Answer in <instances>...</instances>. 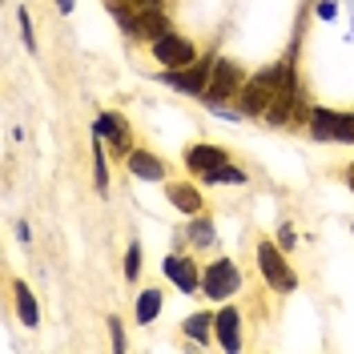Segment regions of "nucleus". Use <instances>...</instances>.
I'll return each instance as SVG.
<instances>
[{
    "label": "nucleus",
    "mask_w": 354,
    "mask_h": 354,
    "mask_svg": "<svg viewBox=\"0 0 354 354\" xmlns=\"http://www.w3.org/2000/svg\"><path fill=\"white\" fill-rule=\"evenodd\" d=\"M290 73H294L290 61H282V65L258 73V77L238 93V97H242V101H238V113H242V117H266L270 105H274V97H278V88H282V81H286Z\"/></svg>",
    "instance_id": "1"
},
{
    "label": "nucleus",
    "mask_w": 354,
    "mask_h": 354,
    "mask_svg": "<svg viewBox=\"0 0 354 354\" xmlns=\"http://www.w3.org/2000/svg\"><path fill=\"white\" fill-rule=\"evenodd\" d=\"M242 85V77H238V65H230V61H214V73H209V88H205V101L209 105H218L225 101L230 93H238Z\"/></svg>",
    "instance_id": "6"
},
{
    "label": "nucleus",
    "mask_w": 354,
    "mask_h": 354,
    "mask_svg": "<svg viewBox=\"0 0 354 354\" xmlns=\"http://www.w3.org/2000/svg\"><path fill=\"white\" fill-rule=\"evenodd\" d=\"M209 326H214V318H209V314H194V318L185 322V334H194L198 342H205V338H209Z\"/></svg>",
    "instance_id": "17"
},
{
    "label": "nucleus",
    "mask_w": 354,
    "mask_h": 354,
    "mask_svg": "<svg viewBox=\"0 0 354 354\" xmlns=\"http://www.w3.org/2000/svg\"><path fill=\"white\" fill-rule=\"evenodd\" d=\"M209 230H214V225H209V221H198V225H194V238H198L201 245L209 242V238H214V234H209Z\"/></svg>",
    "instance_id": "20"
},
{
    "label": "nucleus",
    "mask_w": 354,
    "mask_h": 354,
    "mask_svg": "<svg viewBox=\"0 0 354 354\" xmlns=\"http://www.w3.org/2000/svg\"><path fill=\"white\" fill-rule=\"evenodd\" d=\"M169 198H174V205L181 209V214H198V209H201L198 189H189V185H174V189H169Z\"/></svg>",
    "instance_id": "15"
},
{
    "label": "nucleus",
    "mask_w": 354,
    "mask_h": 354,
    "mask_svg": "<svg viewBox=\"0 0 354 354\" xmlns=\"http://www.w3.org/2000/svg\"><path fill=\"white\" fill-rule=\"evenodd\" d=\"M278 238H282V245H294V234H290V225H282V230H278Z\"/></svg>",
    "instance_id": "24"
},
{
    "label": "nucleus",
    "mask_w": 354,
    "mask_h": 354,
    "mask_svg": "<svg viewBox=\"0 0 354 354\" xmlns=\"http://www.w3.org/2000/svg\"><path fill=\"white\" fill-rule=\"evenodd\" d=\"M185 165H189V169H198V174L205 177V174H214V169L225 165V153L214 149V145H194V149L185 153Z\"/></svg>",
    "instance_id": "9"
},
{
    "label": "nucleus",
    "mask_w": 354,
    "mask_h": 354,
    "mask_svg": "<svg viewBox=\"0 0 354 354\" xmlns=\"http://www.w3.org/2000/svg\"><path fill=\"white\" fill-rule=\"evenodd\" d=\"M137 12H149V8H161V0H129Z\"/></svg>",
    "instance_id": "23"
},
{
    "label": "nucleus",
    "mask_w": 354,
    "mask_h": 354,
    "mask_svg": "<svg viewBox=\"0 0 354 354\" xmlns=\"http://www.w3.org/2000/svg\"><path fill=\"white\" fill-rule=\"evenodd\" d=\"M209 73H214V65H185V68H169L165 81L174 88H181V93H205L209 88Z\"/></svg>",
    "instance_id": "7"
},
{
    "label": "nucleus",
    "mask_w": 354,
    "mask_h": 354,
    "mask_svg": "<svg viewBox=\"0 0 354 354\" xmlns=\"http://www.w3.org/2000/svg\"><path fill=\"white\" fill-rule=\"evenodd\" d=\"M346 185H351V189H354V165H351V169H346Z\"/></svg>",
    "instance_id": "26"
},
{
    "label": "nucleus",
    "mask_w": 354,
    "mask_h": 354,
    "mask_svg": "<svg viewBox=\"0 0 354 354\" xmlns=\"http://www.w3.org/2000/svg\"><path fill=\"white\" fill-rule=\"evenodd\" d=\"M57 4H61V12H73V8H77L73 0H57Z\"/></svg>",
    "instance_id": "25"
},
{
    "label": "nucleus",
    "mask_w": 354,
    "mask_h": 354,
    "mask_svg": "<svg viewBox=\"0 0 354 354\" xmlns=\"http://www.w3.org/2000/svg\"><path fill=\"white\" fill-rule=\"evenodd\" d=\"M17 310H21V322L24 326H37L41 322V310H37V298H32V290L24 286H17Z\"/></svg>",
    "instance_id": "14"
},
{
    "label": "nucleus",
    "mask_w": 354,
    "mask_h": 354,
    "mask_svg": "<svg viewBox=\"0 0 354 354\" xmlns=\"http://www.w3.org/2000/svg\"><path fill=\"white\" fill-rule=\"evenodd\" d=\"M258 266H262L266 282H270L274 290H294L298 286V278H294V270L286 266V258L278 254V245H270V242L258 245Z\"/></svg>",
    "instance_id": "3"
},
{
    "label": "nucleus",
    "mask_w": 354,
    "mask_h": 354,
    "mask_svg": "<svg viewBox=\"0 0 354 354\" xmlns=\"http://www.w3.org/2000/svg\"><path fill=\"white\" fill-rule=\"evenodd\" d=\"M153 53H157V61H161V65H169V68H185V65H194V57H198V53H194V44L181 41V37H174V32L157 37Z\"/></svg>",
    "instance_id": "5"
},
{
    "label": "nucleus",
    "mask_w": 354,
    "mask_h": 354,
    "mask_svg": "<svg viewBox=\"0 0 354 354\" xmlns=\"http://www.w3.org/2000/svg\"><path fill=\"white\" fill-rule=\"evenodd\" d=\"M205 181H245L238 169H230V165H221V169H214V174H205Z\"/></svg>",
    "instance_id": "19"
},
{
    "label": "nucleus",
    "mask_w": 354,
    "mask_h": 354,
    "mask_svg": "<svg viewBox=\"0 0 354 354\" xmlns=\"http://www.w3.org/2000/svg\"><path fill=\"white\" fill-rule=\"evenodd\" d=\"M93 133H97V137H109L117 149H125V145H129V125H125L117 113H101V117H97V125H93Z\"/></svg>",
    "instance_id": "10"
},
{
    "label": "nucleus",
    "mask_w": 354,
    "mask_h": 354,
    "mask_svg": "<svg viewBox=\"0 0 354 354\" xmlns=\"http://www.w3.org/2000/svg\"><path fill=\"white\" fill-rule=\"evenodd\" d=\"M310 129L318 141H354V113H334V109H314Z\"/></svg>",
    "instance_id": "2"
},
{
    "label": "nucleus",
    "mask_w": 354,
    "mask_h": 354,
    "mask_svg": "<svg viewBox=\"0 0 354 354\" xmlns=\"http://www.w3.org/2000/svg\"><path fill=\"white\" fill-rule=\"evenodd\" d=\"M238 282H242V278H238V266L225 262V258H221V262H214L205 274H201V290H205L209 298H225V294H234V290H238Z\"/></svg>",
    "instance_id": "4"
},
{
    "label": "nucleus",
    "mask_w": 354,
    "mask_h": 354,
    "mask_svg": "<svg viewBox=\"0 0 354 354\" xmlns=\"http://www.w3.org/2000/svg\"><path fill=\"white\" fill-rule=\"evenodd\" d=\"M21 24H24V44H28V48H37V41H32V21H28V12H21Z\"/></svg>",
    "instance_id": "21"
},
{
    "label": "nucleus",
    "mask_w": 354,
    "mask_h": 354,
    "mask_svg": "<svg viewBox=\"0 0 354 354\" xmlns=\"http://www.w3.org/2000/svg\"><path fill=\"white\" fill-rule=\"evenodd\" d=\"M165 32H169V24L161 17V8H149V12L137 17V37H141V41H157V37H165Z\"/></svg>",
    "instance_id": "12"
},
{
    "label": "nucleus",
    "mask_w": 354,
    "mask_h": 354,
    "mask_svg": "<svg viewBox=\"0 0 354 354\" xmlns=\"http://www.w3.org/2000/svg\"><path fill=\"white\" fill-rule=\"evenodd\" d=\"M137 270H141V245L133 242L129 245V258H125V278H137Z\"/></svg>",
    "instance_id": "18"
},
{
    "label": "nucleus",
    "mask_w": 354,
    "mask_h": 354,
    "mask_svg": "<svg viewBox=\"0 0 354 354\" xmlns=\"http://www.w3.org/2000/svg\"><path fill=\"white\" fill-rule=\"evenodd\" d=\"M157 314H161V294H157V290H141V298H137V318H141V322H153Z\"/></svg>",
    "instance_id": "16"
},
{
    "label": "nucleus",
    "mask_w": 354,
    "mask_h": 354,
    "mask_svg": "<svg viewBox=\"0 0 354 354\" xmlns=\"http://www.w3.org/2000/svg\"><path fill=\"white\" fill-rule=\"evenodd\" d=\"M214 322H218V338H221V346H225V351H238V346H242V338H238V310H221L218 318H214Z\"/></svg>",
    "instance_id": "11"
},
{
    "label": "nucleus",
    "mask_w": 354,
    "mask_h": 354,
    "mask_svg": "<svg viewBox=\"0 0 354 354\" xmlns=\"http://www.w3.org/2000/svg\"><path fill=\"white\" fill-rule=\"evenodd\" d=\"M129 169L137 177H145V181H161L165 177V165L153 153H129Z\"/></svg>",
    "instance_id": "13"
},
{
    "label": "nucleus",
    "mask_w": 354,
    "mask_h": 354,
    "mask_svg": "<svg viewBox=\"0 0 354 354\" xmlns=\"http://www.w3.org/2000/svg\"><path fill=\"white\" fill-rule=\"evenodd\" d=\"M165 274H169V282H174L177 290H185V294H194V290L201 286V278H198V270H194V262H189V258H181V254L165 258Z\"/></svg>",
    "instance_id": "8"
},
{
    "label": "nucleus",
    "mask_w": 354,
    "mask_h": 354,
    "mask_svg": "<svg viewBox=\"0 0 354 354\" xmlns=\"http://www.w3.org/2000/svg\"><path fill=\"white\" fill-rule=\"evenodd\" d=\"M109 330H113V346H117V351H125V334H121V322H109Z\"/></svg>",
    "instance_id": "22"
}]
</instances>
